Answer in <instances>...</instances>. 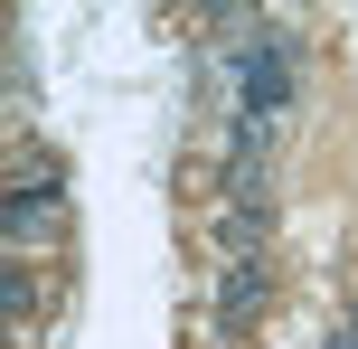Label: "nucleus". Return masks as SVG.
<instances>
[{
  "label": "nucleus",
  "instance_id": "1",
  "mask_svg": "<svg viewBox=\"0 0 358 349\" xmlns=\"http://www.w3.org/2000/svg\"><path fill=\"white\" fill-rule=\"evenodd\" d=\"M227 76H236V94H245V113L273 123V113L292 104V38H283V29H255L245 48L227 57Z\"/></svg>",
  "mask_w": 358,
  "mask_h": 349
},
{
  "label": "nucleus",
  "instance_id": "2",
  "mask_svg": "<svg viewBox=\"0 0 358 349\" xmlns=\"http://www.w3.org/2000/svg\"><path fill=\"white\" fill-rule=\"evenodd\" d=\"M264 302H273L264 264H227V274H217V321H227V331H255V321H264Z\"/></svg>",
  "mask_w": 358,
  "mask_h": 349
},
{
  "label": "nucleus",
  "instance_id": "3",
  "mask_svg": "<svg viewBox=\"0 0 358 349\" xmlns=\"http://www.w3.org/2000/svg\"><path fill=\"white\" fill-rule=\"evenodd\" d=\"M57 218H66L57 189H38V199H29V189H10V236H19V245H29V236H57Z\"/></svg>",
  "mask_w": 358,
  "mask_h": 349
},
{
  "label": "nucleus",
  "instance_id": "4",
  "mask_svg": "<svg viewBox=\"0 0 358 349\" xmlns=\"http://www.w3.org/2000/svg\"><path fill=\"white\" fill-rule=\"evenodd\" d=\"M217 245H227V264H245L255 245H264V208H245V199H236L227 218H217Z\"/></svg>",
  "mask_w": 358,
  "mask_h": 349
}]
</instances>
